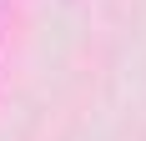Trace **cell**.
Segmentation results:
<instances>
[{
    "label": "cell",
    "instance_id": "1",
    "mask_svg": "<svg viewBox=\"0 0 146 141\" xmlns=\"http://www.w3.org/2000/svg\"><path fill=\"white\" fill-rule=\"evenodd\" d=\"M0 25H5V10H0Z\"/></svg>",
    "mask_w": 146,
    "mask_h": 141
}]
</instances>
